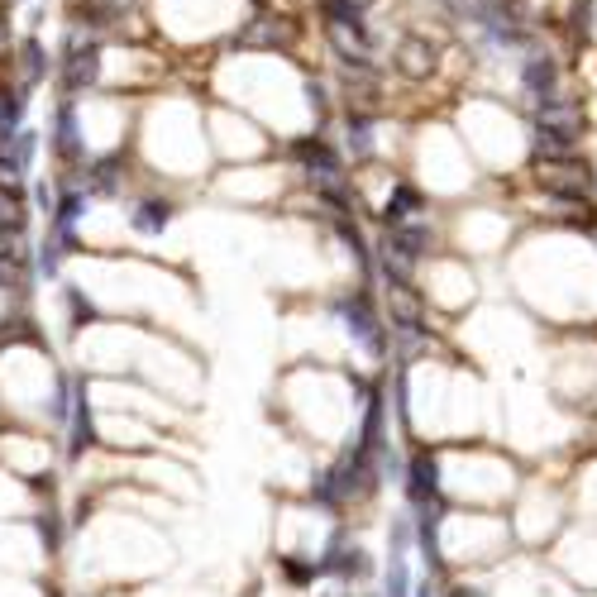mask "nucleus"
Instances as JSON below:
<instances>
[{
    "label": "nucleus",
    "instance_id": "nucleus-1",
    "mask_svg": "<svg viewBox=\"0 0 597 597\" xmlns=\"http://www.w3.org/2000/svg\"><path fill=\"white\" fill-rule=\"evenodd\" d=\"M378 488V454H368L363 444L354 440L350 450H344L330 469L316 478V488H311V497H316L321 507H344V502H363Z\"/></svg>",
    "mask_w": 597,
    "mask_h": 597
},
{
    "label": "nucleus",
    "instance_id": "nucleus-2",
    "mask_svg": "<svg viewBox=\"0 0 597 597\" xmlns=\"http://www.w3.org/2000/svg\"><path fill=\"white\" fill-rule=\"evenodd\" d=\"M321 20H325V43H330V53L340 58V68L344 72H373L378 68V34H373V24L363 20V14H325L321 10Z\"/></svg>",
    "mask_w": 597,
    "mask_h": 597
},
{
    "label": "nucleus",
    "instance_id": "nucleus-3",
    "mask_svg": "<svg viewBox=\"0 0 597 597\" xmlns=\"http://www.w3.org/2000/svg\"><path fill=\"white\" fill-rule=\"evenodd\" d=\"M583 129H588L583 106H574V101L540 106V110H536V125H530V139H536V158H564V154H578V139H583Z\"/></svg>",
    "mask_w": 597,
    "mask_h": 597
},
{
    "label": "nucleus",
    "instance_id": "nucleus-4",
    "mask_svg": "<svg viewBox=\"0 0 597 597\" xmlns=\"http://www.w3.org/2000/svg\"><path fill=\"white\" fill-rule=\"evenodd\" d=\"M536 182L545 191L555 196V201H588L597 177L588 168V158L578 154H564V158H536Z\"/></svg>",
    "mask_w": 597,
    "mask_h": 597
},
{
    "label": "nucleus",
    "instance_id": "nucleus-5",
    "mask_svg": "<svg viewBox=\"0 0 597 597\" xmlns=\"http://www.w3.org/2000/svg\"><path fill=\"white\" fill-rule=\"evenodd\" d=\"M62 87L68 91H87L96 87V77H101V39L87 34L81 24H72L68 34V48H62Z\"/></svg>",
    "mask_w": 597,
    "mask_h": 597
},
{
    "label": "nucleus",
    "instance_id": "nucleus-6",
    "mask_svg": "<svg viewBox=\"0 0 597 597\" xmlns=\"http://www.w3.org/2000/svg\"><path fill=\"white\" fill-rule=\"evenodd\" d=\"M335 311H340V321L350 325V335H354L368 354H383V350H387V340H383V321H378V311H373V302H368L363 292L340 296Z\"/></svg>",
    "mask_w": 597,
    "mask_h": 597
},
{
    "label": "nucleus",
    "instance_id": "nucleus-7",
    "mask_svg": "<svg viewBox=\"0 0 597 597\" xmlns=\"http://www.w3.org/2000/svg\"><path fill=\"white\" fill-rule=\"evenodd\" d=\"M521 87H526L530 101H536V110L564 101V96H559V62H555L550 53H530V58L521 62Z\"/></svg>",
    "mask_w": 597,
    "mask_h": 597
},
{
    "label": "nucleus",
    "instance_id": "nucleus-8",
    "mask_svg": "<svg viewBox=\"0 0 597 597\" xmlns=\"http://www.w3.org/2000/svg\"><path fill=\"white\" fill-rule=\"evenodd\" d=\"M435 62H440V53H435V43H430V39H421V34H402V39H396L392 68L402 72V77L425 81L430 72H435Z\"/></svg>",
    "mask_w": 597,
    "mask_h": 597
},
{
    "label": "nucleus",
    "instance_id": "nucleus-9",
    "mask_svg": "<svg viewBox=\"0 0 597 597\" xmlns=\"http://www.w3.org/2000/svg\"><path fill=\"white\" fill-rule=\"evenodd\" d=\"M406 497L416 507H435L440 502V463L430 450L411 454V469H406Z\"/></svg>",
    "mask_w": 597,
    "mask_h": 597
},
{
    "label": "nucleus",
    "instance_id": "nucleus-10",
    "mask_svg": "<svg viewBox=\"0 0 597 597\" xmlns=\"http://www.w3.org/2000/svg\"><path fill=\"white\" fill-rule=\"evenodd\" d=\"M287 39H292V24L277 20V14H268V10H258L254 20L239 29V43L244 48H282Z\"/></svg>",
    "mask_w": 597,
    "mask_h": 597
},
{
    "label": "nucleus",
    "instance_id": "nucleus-11",
    "mask_svg": "<svg viewBox=\"0 0 597 597\" xmlns=\"http://www.w3.org/2000/svg\"><path fill=\"white\" fill-rule=\"evenodd\" d=\"M292 158L302 163L311 177H330V173H340V154H335V148H330L321 135H316V139H296V144H292Z\"/></svg>",
    "mask_w": 597,
    "mask_h": 597
},
{
    "label": "nucleus",
    "instance_id": "nucleus-12",
    "mask_svg": "<svg viewBox=\"0 0 597 597\" xmlns=\"http://www.w3.org/2000/svg\"><path fill=\"white\" fill-rule=\"evenodd\" d=\"M96 444V425H91V396H87V383H77V396H72V444L68 454L81 459Z\"/></svg>",
    "mask_w": 597,
    "mask_h": 597
},
{
    "label": "nucleus",
    "instance_id": "nucleus-13",
    "mask_svg": "<svg viewBox=\"0 0 597 597\" xmlns=\"http://www.w3.org/2000/svg\"><path fill=\"white\" fill-rule=\"evenodd\" d=\"M53 148L62 163H77L81 158V135H77V106L62 101L58 106V120H53Z\"/></svg>",
    "mask_w": 597,
    "mask_h": 597
},
{
    "label": "nucleus",
    "instance_id": "nucleus-14",
    "mask_svg": "<svg viewBox=\"0 0 597 597\" xmlns=\"http://www.w3.org/2000/svg\"><path fill=\"white\" fill-rule=\"evenodd\" d=\"M421 206H425V196L411 187V182H396L392 196H387V206H383V225H387V229H392V225H406L411 215H421Z\"/></svg>",
    "mask_w": 597,
    "mask_h": 597
},
{
    "label": "nucleus",
    "instance_id": "nucleus-15",
    "mask_svg": "<svg viewBox=\"0 0 597 597\" xmlns=\"http://www.w3.org/2000/svg\"><path fill=\"white\" fill-rule=\"evenodd\" d=\"M368 569H373V564H368V555H363L359 545H354V550H350V545H335V550L321 559V574H340V578H363Z\"/></svg>",
    "mask_w": 597,
    "mask_h": 597
},
{
    "label": "nucleus",
    "instance_id": "nucleus-16",
    "mask_svg": "<svg viewBox=\"0 0 597 597\" xmlns=\"http://www.w3.org/2000/svg\"><path fill=\"white\" fill-rule=\"evenodd\" d=\"M120 154H110V158H96L91 168H87V191H96V196H115L120 191Z\"/></svg>",
    "mask_w": 597,
    "mask_h": 597
},
{
    "label": "nucleus",
    "instance_id": "nucleus-17",
    "mask_svg": "<svg viewBox=\"0 0 597 597\" xmlns=\"http://www.w3.org/2000/svg\"><path fill=\"white\" fill-rule=\"evenodd\" d=\"M344 135H350V158L354 163H363L373 154V115H359V110H350V120H344Z\"/></svg>",
    "mask_w": 597,
    "mask_h": 597
},
{
    "label": "nucleus",
    "instance_id": "nucleus-18",
    "mask_svg": "<svg viewBox=\"0 0 597 597\" xmlns=\"http://www.w3.org/2000/svg\"><path fill=\"white\" fill-rule=\"evenodd\" d=\"M168 225H173V206L168 201H158V196H154V201L135 206V229H139V235H163Z\"/></svg>",
    "mask_w": 597,
    "mask_h": 597
},
{
    "label": "nucleus",
    "instance_id": "nucleus-19",
    "mask_svg": "<svg viewBox=\"0 0 597 597\" xmlns=\"http://www.w3.org/2000/svg\"><path fill=\"white\" fill-rule=\"evenodd\" d=\"M14 58H20V77H24V87H39V81L48 77V53H43V43H39V39H24Z\"/></svg>",
    "mask_w": 597,
    "mask_h": 597
},
{
    "label": "nucleus",
    "instance_id": "nucleus-20",
    "mask_svg": "<svg viewBox=\"0 0 597 597\" xmlns=\"http://www.w3.org/2000/svg\"><path fill=\"white\" fill-rule=\"evenodd\" d=\"M81 206H87V191H62V201H58V210H53V235H58L62 244H72V225H77Z\"/></svg>",
    "mask_w": 597,
    "mask_h": 597
},
{
    "label": "nucleus",
    "instance_id": "nucleus-21",
    "mask_svg": "<svg viewBox=\"0 0 597 597\" xmlns=\"http://www.w3.org/2000/svg\"><path fill=\"white\" fill-rule=\"evenodd\" d=\"M392 321L396 325H411V330H421V302L411 296L406 282H392Z\"/></svg>",
    "mask_w": 597,
    "mask_h": 597
},
{
    "label": "nucleus",
    "instance_id": "nucleus-22",
    "mask_svg": "<svg viewBox=\"0 0 597 597\" xmlns=\"http://www.w3.org/2000/svg\"><path fill=\"white\" fill-rule=\"evenodd\" d=\"M5 229H10V235H20V229H24V196L10 191L5 182H0V235H5Z\"/></svg>",
    "mask_w": 597,
    "mask_h": 597
},
{
    "label": "nucleus",
    "instance_id": "nucleus-23",
    "mask_svg": "<svg viewBox=\"0 0 597 597\" xmlns=\"http://www.w3.org/2000/svg\"><path fill=\"white\" fill-rule=\"evenodd\" d=\"M383 597H411V569H406V555H392V564H387V583H383Z\"/></svg>",
    "mask_w": 597,
    "mask_h": 597
},
{
    "label": "nucleus",
    "instance_id": "nucleus-24",
    "mask_svg": "<svg viewBox=\"0 0 597 597\" xmlns=\"http://www.w3.org/2000/svg\"><path fill=\"white\" fill-rule=\"evenodd\" d=\"M24 273V254H20V239H5V235H0V282H14V277H20Z\"/></svg>",
    "mask_w": 597,
    "mask_h": 597
},
{
    "label": "nucleus",
    "instance_id": "nucleus-25",
    "mask_svg": "<svg viewBox=\"0 0 597 597\" xmlns=\"http://www.w3.org/2000/svg\"><path fill=\"white\" fill-rule=\"evenodd\" d=\"M592 14H597L592 0H569V20H564V24H569L574 39H588L592 34Z\"/></svg>",
    "mask_w": 597,
    "mask_h": 597
},
{
    "label": "nucleus",
    "instance_id": "nucleus-26",
    "mask_svg": "<svg viewBox=\"0 0 597 597\" xmlns=\"http://www.w3.org/2000/svg\"><path fill=\"white\" fill-rule=\"evenodd\" d=\"M24 120V91L0 87V129H20Z\"/></svg>",
    "mask_w": 597,
    "mask_h": 597
},
{
    "label": "nucleus",
    "instance_id": "nucleus-27",
    "mask_svg": "<svg viewBox=\"0 0 597 597\" xmlns=\"http://www.w3.org/2000/svg\"><path fill=\"white\" fill-rule=\"evenodd\" d=\"M277 564H282V574H287L292 583H311V578L321 574V559H316V564H302L296 555H287V559H277Z\"/></svg>",
    "mask_w": 597,
    "mask_h": 597
},
{
    "label": "nucleus",
    "instance_id": "nucleus-28",
    "mask_svg": "<svg viewBox=\"0 0 597 597\" xmlns=\"http://www.w3.org/2000/svg\"><path fill=\"white\" fill-rule=\"evenodd\" d=\"M306 96H311V106H316V115H325V110H330V91H325V81L311 77V81H306Z\"/></svg>",
    "mask_w": 597,
    "mask_h": 597
},
{
    "label": "nucleus",
    "instance_id": "nucleus-29",
    "mask_svg": "<svg viewBox=\"0 0 597 597\" xmlns=\"http://www.w3.org/2000/svg\"><path fill=\"white\" fill-rule=\"evenodd\" d=\"M68 306H72V325L91 321V302H81V292H77V287H68Z\"/></svg>",
    "mask_w": 597,
    "mask_h": 597
},
{
    "label": "nucleus",
    "instance_id": "nucleus-30",
    "mask_svg": "<svg viewBox=\"0 0 597 597\" xmlns=\"http://www.w3.org/2000/svg\"><path fill=\"white\" fill-rule=\"evenodd\" d=\"M39 273H48V277L58 273V244H43V254H39Z\"/></svg>",
    "mask_w": 597,
    "mask_h": 597
},
{
    "label": "nucleus",
    "instance_id": "nucleus-31",
    "mask_svg": "<svg viewBox=\"0 0 597 597\" xmlns=\"http://www.w3.org/2000/svg\"><path fill=\"white\" fill-rule=\"evenodd\" d=\"M0 58H10V24H5V14H0Z\"/></svg>",
    "mask_w": 597,
    "mask_h": 597
},
{
    "label": "nucleus",
    "instance_id": "nucleus-32",
    "mask_svg": "<svg viewBox=\"0 0 597 597\" xmlns=\"http://www.w3.org/2000/svg\"><path fill=\"white\" fill-rule=\"evenodd\" d=\"M450 597H483L478 588H450Z\"/></svg>",
    "mask_w": 597,
    "mask_h": 597
},
{
    "label": "nucleus",
    "instance_id": "nucleus-33",
    "mask_svg": "<svg viewBox=\"0 0 597 597\" xmlns=\"http://www.w3.org/2000/svg\"><path fill=\"white\" fill-rule=\"evenodd\" d=\"M254 5H258V10H263V5H268V0H254Z\"/></svg>",
    "mask_w": 597,
    "mask_h": 597
}]
</instances>
